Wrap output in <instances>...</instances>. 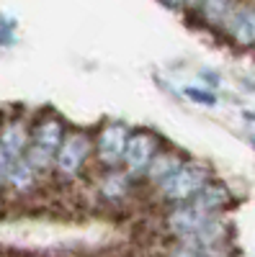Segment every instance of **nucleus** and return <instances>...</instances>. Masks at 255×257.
<instances>
[{"label":"nucleus","mask_w":255,"mask_h":257,"mask_svg":"<svg viewBox=\"0 0 255 257\" xmlns=\"http://www.w3.org/2000/svg\"><path fill=\"white\" fill-rule=\"evenodd\" d=\"M36 175H39V173L29 165V160H24V162H18L16 170L11 173L8 185H11L13 190H18V193H29V190L34 188V183H36Z\"/></svg>","instance_id":"11"},{"label":"nucleus","mask_w":255,"mask_h":257,"mask_svg":"<svg viewBox=\"0 0 255 257\" xmlns=\"http://www.w3.org/2000/svg\"><path fill=\"white\" fill-rule=\"evenodd\" d=\"M250 144H252V149H255V134H252V137H250Z\"/></svg>","instance_id":"17"},{"label":"nucleus","mask_w":255,"mask_h":257,"mask_svg":"<svg viewBox=\"0 0 255 257\" xmlns=\"http://www.w3.org/2000/svg\"><path fill=\"white\" fill-rule=\"evenodd\" d=\"M201 77L206 80V85H214V88H217V85L222 82L219 72H211V70H201Z\"/></svg>","instance_id":"15"},{"label":"nucleus","mask_w":255,"mask_h":257,"mask_svg":"<svg viewBox=\"0 0 255 257\" xmlns=\"http://www.w3.org/2000/svg\"><path fill=\"white\" fill-rule=\"evenodd\" d=\"M13 26H16V21H11V24H0V47H6V44H13Z\"/></svg>","instance_id":"13"},{"label":"nucleus","mask_w":255,"mask_h":257,"mask_svg":"<svg viewBox=\"0 0 255 257\" xmlns=\"http://www.w3.org/2000/svg\"><path fill=\"white\" fill-rule=\"evenodd\" d=\"M126 190H129V175H124V173H116V170H111L109 175H106L101 180V193L109 201H119L126 196Z\"/></svg>","instance_id":"10"},{"label":"nucleus","mask_w":255,"mask_h":257,"mask_svg":"<svg viewBox=\"0 0 255 257\" xmlns=\"http://www.w3.org/2000/svg\"><path fill=\"white\" fill-rule=\"evenodd\" d=\"M176 257H214V254H211V252H201V249H178L176 252Z\"/></svg>","instance_id":"14"},{"label":"nucleus","mask_w":255,"mask_h":257,"mask_svg":"<svg viewBox=\"0 0 255 257\" xmlns=\"http://www.w3.org/2000/svg\"><path fill=\"white\" fill-rule=\"evenodd\" d=\"M160 142L152 132L147 128H137L129 137V144H126V155H124V170L129 178H139V175H147L152 160L157 157L160 152Z\"/></svg>","instance_id":"6"},{"label":"nucleus","mask_w":255,"mask_h":257,"mask_svg":"<svg viewBox=\"0 0 255 257\" xmlns=\"http://www.w3.org/2000/svg\"><path fill=\"white\" fill-rule=\"evenodd\" d=\"M183 95L188 100H194L199 105H206V108H211V105H217V95L211 90H204V88H194V85H188V88L183 90Z\"/></svg>","instance_id":"12"},{"label":"nucleus","mask_w":255,"mask_h":257,"mask_svg":"<svg viewBox=\"0 0 255 257\" xmlns=\"http://www.w3.org/2000/svg\"><path fill=\"white\" fill-rule=\"evenodd\" d=\"M232 203V190L222 183V180H209L204 185V190L199 193V196L191 201V206L209 213V216H217V213Z\"/></svg>","instance_id":"7"},{"label":"nucleus","mask_w":255,"mask_h":257,"mask_svg":"<svg viewBox=\"0 0 255 257\" xmlns=\"http://www.w3.org/2000/svg\"><path fill=\"white\" fill-rule=\"evenodd\" d=\"M242 116H245L247 121H252V123H255V113H252V111H242Z\"/></svg>","instance_id":"16"},{"label":"nucleus","mask_w":255,"mask_h":257,"mask_svg":"<svg viewBox=\"0 0 255 257\" xmlns=\"http://www.w3.org/2000/svg\"><path fill=\"white\" fill-rule=\"evenodd\" d=\"M96 147V139H91L88 132H82V128H72V132L65 134V142H62L59 152H57V160H54V167L59 175H77L82 165L88 162L91 157V149Z\"/></svg>","instance_id":"4"},{"label":"nucleus","mask_w":255,"mask_h":257,"mask_svg":"<svg viewBox=\"0 0 255 257\" xmlns=\"http://www.w3.org/2000/svg\"><path fill=\"white\" fill-rule=\"evenodd\" d=\"M206 183H209L206 167H201L196 162H186L173 178L160 185V193H162L165 201L176 203V206H186V203H191L204 190Z\"/></svg>","instance_id":"3"},{"label":"nucleus","mask_w":255,"mask_h":257,"mask_svg":"<svg viewBox=\"0 0 255 257\" xmlns=\"http://www.w3.org/2000/svg\"><path fill=\"white\" fill-rule=\"evenodd\" d=\"M129 137H132V128L121 123V121H111L106 123L98 137H96V160L109 167V170H116L121 162H124V155H126V144H129Z\"/></svg>","instance_id":"5"},{"label":"nucleus","mask_w":255,"mask_h":257,"mask_svg":"<svg viewBox=\"0 0 255 257\" xmlns=\"http://www.w3.org/2000/svg\"><path fill=\"white\" fill-rule=\"evenodd\" d=\"M227 29L232 41L240 47H252L255 44V6H237L232 18L227 21Z\"/></svg>","instance_id":"8"},{"label":"nucleus","mask_w":255,"mask_h":257,"mask_svg":"<svg viewBox=\"0 0 255 257\" xmlns=\"http://www.w3.org/2000/svg\"><path fill=\"white\" fill-rule=\"evenodd\" d=\"M183 165H186V160H183L178 152H173V149H160L157 157L152 160V165H150V170H147V175H144V178L160 188L165 180L173 178Z\"/></svg>","instance_id":"9"},{"label":"nucleus","mask_w":255,"mask_h":257,"mask_svg":"<svg viewBox=\"0 0 255 257\" xmlns=\"http://www.w3.org/2000/svg\"><path fill=\"white\" fill-rule=\"evenodd\" d=\"M29 134H31V139H29L26 160L36 173H47L57 160L62 142H65V134H67L65 126H62V121L57 116H44L31 123Z\"/></svg>","instance_id":"1"},{"label":"nucleus","mask_w":255,"mask_h":257,"mask_svg":"<svg viewBox=\"0 0 255 257\" xmlns=\"http://www.w3.org/2000/svg\"><path fill=\"white\" fill-rule=\"evenodd\" d=\"M31 128L24 121H6L0 126V185H8L11 173L26 160Z\"/></svg>","instance_id":"2"}]
</instances>
